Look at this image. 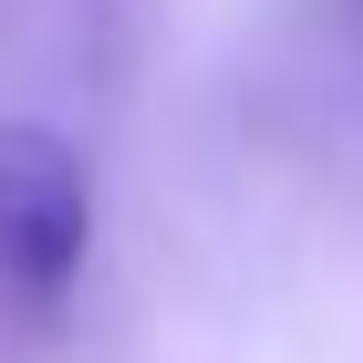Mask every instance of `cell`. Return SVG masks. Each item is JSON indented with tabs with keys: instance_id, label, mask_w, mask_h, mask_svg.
Masks as SVG:
<instances>
[{
	"instance_id": "6da1fadb",
	"label": "cell",
	"mask_w": 363,
	"mask_h": 363,
	"mask_svg": "<svg viewBox=\"0 0 363 363\" xmlns=\"http://www.w3.org/2000/svg\"><path fill=\"white\" fill-rule=\"evenodd\" d=\"M94 250V167L52 125H0V311L52 322Z\"/></svg>"
}]
</instances>
